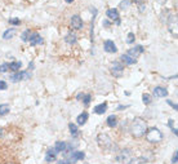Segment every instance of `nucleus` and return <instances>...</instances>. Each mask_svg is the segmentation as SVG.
Returning <instances> with one entry per match:
<instances>
[{"instance_id": "nucleus-13", "label": "nucleus", "mask_w": 178, "mask_h": 164, "mask_svg": "<svg viewBox=\"0 0 178 164\" xmlns=\"http://www.w3.org/2000/svg\"><path fill=\"white\" fill-rule=\"evenodd\" d=\"M167 95H168V92L165 88H163V87H155L154 88V96L155 97L163 98V97H167Z\"/></svg>"}, {"instance_id": "nucleus-26", "label": "nucleus", "mask_w": 178, "mask_h": 164, "mask_svg": "<svg viewBox=\"0 0 178 164\" xmlns=\"http://www.w3.org/2000/svg\"><path fill=\"white\" fill-rule=\"evenodd\" d=\"M146 162H147V159H145V158H136V159L133 158L129 164H143V163H146Z\"/></svg>"}, {"instance_id": "nucleus-20", "label": "nucleus", "mask_w": 178, "mask_h": 164, "mask_svg": "<svg viewBox=\"0 0 178 164\" xmlns=\"http://www.w3.org/2000/svg\"><path fill=\"white\" fill-rule=\"evenodd\" d=\"M116 124H118V119H116L115 115H111V116L107 118V125L109 127L114 128V127H116Z\"/></svg>"}, {"instance_id": "nucleus-3", "label": "nucleus", "mask_w": 178, "mask_h": 164, "mask_svg": "<svg viewBox=\"0 0 178 164\" xmlns=\"http://www.w3.org/2000/svg\"><path fill=\"white\" fill-rule=\"evenodd\" d=\"M132 159H133V155H132V150H129V149H124L118 155V162H120L122 164H129Z\"/></svg>"}, {"instance_id": "nucleus-8", "label": "nucleus", "mask_w": 178, "mask_h": 164, "mask_svg": "<svg viewBox=\"0 0 178 164\" xmlns=\"http://www.w3.org/2000/svg\"><path fill=\"white\" fill-rule=\"evenodd\" d=\"M85 158V154L83 153V151H75V153H71L70 154V156L67 158V162L70 163V164H74V163H76L77 160H83Z\"/></svg>"}, {"instance_id": "nucleus-40", "label": "nucleus", "mask_w": 178, "mask_h": 164, "mask_svg": "<svg viewBox=\"0 0 178 164\" xmlns=\"http://www.w3.org/2000/svg\"><path fill=\"white\" fill-rule=\"evenodd\" d=\"M2 136H3V129L0 128V137H2Z\"/></svg>"}, {"instance_id": "nucleus-21", "label": "nucleus", "mask_w": 178, "mask_h": 164, "mask_svg": "<svg viewBox=\"0 0 178 164\" xmlns=\"http://www.w3.org/2000/svg\"><path fill=\"white\" fill-rule=\"evenodd\" d=\"M54 153H56L54 150H49L45 155V160L47 162H54L56 160V154Z\"/></svg>"}, {"instance_id": "nucleus-28", "label": "nucleus", "mask_w": 178, "mask_h": 164, "mask_svg": "<svg viewBox=\"0 0 178 164\" xmlns=\"http://www.w3.org/2000/svg\"><path fill=\"white\" fill-rule=\"evenodd\" d=\"M31 34H32V32H31L30 30H26L22 35H21V38H22L23 41H28V39H30V36H31Z\"/></svg>"}, {"instance_id": "nucleus-7", "label": "nucleus", "mask_w": 178, "mask_h": 164, "mask_svg": "<svg viewBox=\"0 0 178 164\" xmlns=\"http://www.w3.org/2000/svg\"><path fill=\"white\" fill-rule=\"evenodd\" d=\"M31 78V74L27 73V71H17L14 75L10 76V80L12 82H21V80H26V79H30Z\"/></svg>"}, {"instance_id": "nucleus-23", "label": "nucleus", "mask_w": 178, "mask_h": 164, "mask_svg": "<svg viewBox=\"0 0 178 164\" xmlns=\"http://www.w3.org/2000/svg\"><path fill=\"white\" fill-rule=\"evenodd\" d=\"M10 110L9 107V105H6V103H3V105H0V115H5V114H8Z\"/></svg>"}, {"instance_id": "nucleus-32", "label": "nucleus", "mask_w": 178, "mask_h": 164, "mask_svg": "<svg viewBox=\"0 0 178 164\" xmlns=\"http://www.w3.org/2000/svg\"><path fill=\"white\" fill-rule=\"evenodd\" d=\"M9 23H12V25H19L21 21L18 18H12V19H9Z\"/></svg>"}, {"instance_id": "nucleus-2", "label": "nucleus", "mask_w": 178, "mask_h": 164, "mask_svg": "<svg viewBox=\"0 0 178 164\" xmlns=\"http://www.w3.org/2000/svg\"><path fill=\"white\" fill-rule=\"evenodd\" d=\"M146 140L151 144H158L163 140V133L158 129V128H150L146 131Z\"/></svg>"}, {"instance_id": "nucleus-22", "label": "nucleus", "mask_w": 178, "mask_h": 164, "mask_svg": "<svg viewBox=\"0 0 178 164\" xmlns=\"http://www.w3.org/2000/svg\"><path fill=\"white\" fill-rule=\"evenodd\" d=\"M65 40H66L67 44H75V43H76V36H75V34H71V32H70L67 36L65 38Z\"/></svg>"}, {"instance_id": "nucleus-39", "label": "nucleus", "mask_w": 178, "mask_h": 164, "mask_svg": "<svg viewBox=\"0 0 178 164\" xmlns=\"http://www.w3.org/2000/svg\"><path fill=\"white\" fill-rule=\"evenodd\" d=\"M125 107H126V106H119L118 110H122V109H125Z\"/></svg>"}, {"instance_id": "nucleus-25", "label": "nucleus", "mask_w": 178, "mask_h": 164, "mask_svg": "<svg viewBox=\"0 0 178 164\" xmlns=\"http://www.w3.org/2000/svg\"><path fill=\"white\" fill-rule=\"evenodd\" d=\"M68 129H70L71 134H72V136H74V137H76V136H77V127H76L75 124H72V123H70V124H68Z\"/></svg>"}, {"instance_id": "nucleus-27", "label": "nucleus", "mask_w": 178, "mask_h": 164, "mask_svg": "<svg viewBox=\"0 0 178 164\" xmlns=\"http://www.w3.org/2000/svg\"><path fill=\"white\" fill-rule=\"evenodd\" d=\"M142 101H143V103L145 105H150L151 103V101H152V98H151V96L150 95H143V96H142Z\"/></svg>"}, {"instance_id": "nucleus-15", "label": "nucleus", "mask_w": 178, "mask_h": 164, "mask_svg": "<svg viewBox=\"0 0 178 164\" xmlns=\"http://www.w3.org/2000/svg\"><path fill=\"white\" fill-rule=\"evenodd\" d=\"M53 150H54L56 153H63V151H66V150H67V144H66V142H57L56 147L53 149Z\"/></svg>"}, {"instance_id": "nucleus-29", "label": "nucleus", "mask_w": 178, "mask_h": 164, "mask_svg": "<svg viewBox=\"0 0 178 164\" xmlns=\"http://www.w3.org/2000/svg\"><path fill=\"white\" fill-rule=\"evenodd\" d=\"M134 39H136L134 34H133V32H129V34H128V38H126V43H128V44H132V43L134 41Z\"/></svg>"}, {"instance_id": "nucleus-1", "label": "nucleus", "mask_w": 178, "mask_h": 164, "mask_svg": "<svg viewBox=\"0 0 178 164\" xmlns=\"http://www.w3.org/2000/svg\"><path fill=\"white\" fill-rule=\"evenodd\" d=\"M146 131H147V123H146V120H143L142 118L133 119L132 125H130V133H132L133 137L139 138V137H142V136H143V134L146 133Z\"/></svg>"}, {"instance_id": "nucleus-34", "label": "nucleus", "mask_w": 178, "mask_h": 164, "mask_svg": "<svg viewBox=\"0 0 178 164\" xmlns=\"http://www.w3.org/2000/svg\"><path fill=\"white\" fill-rule=\"evenodd\" d=\"M0 89H2V90L6 89V83H5V82H3V80H0Z\"/></svg>"}, {"instance_id": "nucleus-9", "label": "nucleus", "mask_w": 178, "mask_h": 164, "mask_svg": "<svg viewBox=\"0 0 178 164\" xmlns=\"http://www.w3.org/2000/svg\"><path fill=\"white\" fill-rule=\"evenodd\" d=\"M143 51H145V49H143V47H141V45H137V47H134V48H132V49H129V51H128V56H129V57H132V58H134V60H136L137 58V57L141 54V53H143Z\"/></svg>"}, {"instance_id": "nucleus-4", "label": "nucleus", "mask_w": 178, "mask_h": 164, "mask_svg": "<svg viewBox=\"0 0 178 164\" xmlns=\"http://www.w3.org/2000/svg\"><path fill=\"white\" fill-rule=\"evenodd\" d=\"M124 73V66L120 61H115L111 65V75L115 78H122Z\"/></svg>"}, {"instance_id": "nucleus-24", "label": "nucleus", "mask_w": 178, "mask_h": 164, "mask_svg": "<svg viewBox=\"0 0 178 164\" xmlns=\"http://www.w3.org/2000/svg\"><path fill=\"white\" fill-rule=\"evenodd\" d=\"M19 67H21V62H12L8 65V69H10L12 71H16V73L19 70Z\"/></svg>"}, {"instance_id": "nucleus-37", "label": "nucleus", "mask_w": 178, "mask_h": 164, "mask_svg": "<svg viewBox=\"0 0 178 164\" xmlns=\"http://www.w3.org/2000/svg\"><path fill=\"white\" fill-rule=\"evenodd\" d=\"M138 5H139V11H141V12H143V11H145V4L138 3Z\"/></svg>"}, {"instance_id": "nucleus-38", "label": "nucleus", "mask_w": 178, "mask_h": 164, "mask_svg": "<svg viewBox=\"0 0 178 164\" xmlns=\"http://www.w3.org/2000/svg\"><path fill=\"white\" fill-rule=\"evenodd\" d=\"M60 164H70L67 160H62V162H60Z\"/></svg>"}, {"instance_id": "nucleus-30", "label": "nucleus", "mask_w": 178, "mask_h": 164, "mask_svg": "<svg viewBox=\"0 0 178 164\" xmlns=\"http://www.w3.org/2000/svg\"><path fill=\"white\" fill-rule=\"evenodd\" d=\"M83 102L85 103V105H89V102H90V98H92V96L90 95H85V96H83Z\"/></svg>"}, {"instance_id": "nucleus-6", "label": "nucleus", "mask_w": 178, "mask_h": 164, "mask_svg": "<svg viewBox=\"0 0 178 164\" xmlns=\"http://www.w3.org/2000/svg\"><path fill=\"white\" fill-rule=\"evenodd\" d=\"M97 141H98V145L101 146L102 149H109L112 145L111 138L106 133H101V134H99V136L97 137Z\"/></svg>"}, {"instance_id": "nucleus-35", "label": "nucleus", "mask_w": 178, "mask_h": 164, "mask_svg": "<svg viewBox=\"0 0 178 164\" xmlns=\"http://www.w3.org/2000/svg\"><path fill=\"white\" fill-rule=\"evenodd\" d=\"M172 163H173V164H177V151L174 153V155H173V158H172Z\"/></svg>"}, {"instance_id": "nucleus-12", "label": "nucleus", "mask_w": 178, "mask_h": 164, "mask_svg": "<svg viewBox=\"0 0 178 164\" xmlns=\"http://www.w3.org/2000/svg\"><path fill=\"white\" fill-rule=\"evenodd\" d=\"M28 43H30L31 45H38V44H43V38L38 32H32L30 39H28Z\"/></svg>"}, {"instance_id": "nucleus-41", "label": "nucleus", "mask_w": 178, "mask_h": 164, "mask_svg": "<svg viewBox=\"0 0 178 164\" xmlns=\"http://www.w3.org/2000/svg\"><path fill=\"white\" fill-rule=\"evenodd\" d=\"M74 0H66V3H72Z\"/></svg>"}, {"instance_id": "nucleus-14", "label": "nucleus", "mask_w": 178, "mask_h": 164, "mask_svg": "<svg viewBox=\"0 0 178 164\" xmlns=\"http://www.w3.org/2000/svg\"><path fill=\"white\" fill-rule=\"evenodd\" d=\"M106 14H107V17L110 18V19H112V21H116V23H119V12H118V9H109L107 12H106Z\"/></svg>"}, {"instance_id": "nucleus-18", "label": "nucleus", "mask_w": 178, "mask_h": 164, "mask_svg": "<svg viewBox=\"0 0 178 164\" xmlns=\"http://www.w3.org/2000/svg\"><path fill=\"white\" fill-rule=\"evenodd\" d=\"M120 60H122L124 63H126V65H134L137 61L134 60V58H132V57H129L128 54H123L122 57H120Z\"/></svg>"}, {"instance_id": "nucleus-5", "label": "nucleus", "mask_w": 178, "mask_h": 164, "mask_svg": "<svg viewBox=\"0 0 178 164\" xmlns=\"http://www.w3.org/2000/svg\"><path fill=\"white\" fill-rule=\"evenodd\" d=\"M177 14H170L169 18H168V30L172 32L174 36L177 38V28H178V25H177Z\"/></svg>"}, {"instance_id": "nucleus-31", "label": "nucleus", "mask_w": 178, "mask_h": 164, "mask_svg": "<svg viewBox=\"0 0 178 164\" xmlns=\"http://www.w3.org/2000/svg\"><path fill=\"white\" fill-rule=\"evenodd\" d=\"M6 71H8V63H4L0 66V73H6Z\"/></svg>"}, {"instance_id": "nucleus-10", "label": "nucleus", "mask_w": 178, "mask_h": 164, "mask_svg": "<svg viewBox=\"0 0 178 164\" xmlns=\"http://www.w3.org/2000/svg\"><path fill=\"white\" fill-rule=\"evenodd\" d=\"M71 27L75 28V30H80V28L83 27V21L80 18V16L75 14V16L71 17Z\"/></svg>"}, {"instance_id": "nucleus-11", "label": "nucleus", "mask_w": 178, "mask_h": 164, "mask_svg": "<svg viewBox=\"0 0 178 164\" xmlns=\"http://www.w3.org/2000/svg\"><path fill=\"white\" fill-rule=\"evenodd\" d=\"M103 48H105V51L107 52V53H115L118 51L115 43H114L112 40H106L105 44H103Z\"/></svg>"}, {"instance_id": "nucleus-16", "label": "nucleus", "mask_w": 178, "mask_h": 164, "mask_svg": "<svg viewBox=\"0 0 178 164\" xmlns=\"http://www.w3.org/2000/svg\"><path fill=\"white\" fill-rule=\"evenodd\" d=\"M106 110H107V103H106V102H103L101 105H97L96 107H94V112L98 114V115H102V114H105Z\"/></svg>"}, {"instance_id": "nucleus-33", "label": "nucleus", "mask_w": 178, "mask_h": 164, "mask_svg": "<svg viewBox=\"0 0 178 164\" xmlns=\"http://www.w3.org/2000/svg\"><path fill=\"white\" fill-rule=\"evenodd\" d=\"M173 123H174V122H173V120H169V127H170V128H172V131H173V133H174V134H177V128H174V127H173Z\"/></svg>"}, {"instance_id": "nucleus-19", "label": "nucleus", "mask_w": 178, "mask_h": 164, "mask_svg": "<svg viewBox=\"0 0 178 164\" xmlns=\"http://www.w3.org/2000/svg\"><path fill=\"white\" fill-rule=\"evenodd\" d=\"M14 34H16V30L14 28H9V30H6L4 34H3V38L5 40H8V39H12L14 36Z\"/></svg>"}, {"instance_id": "nucleus-17", "label": "nucleus", "mask_w": 178, "mask_h": 164, "mask_svg": "<svg viewBox=\"0 0 178 164\" xmlns=\"http://www.w3.org/2000/svg\"><path fill=\"white\" fill-rule=\"evenodd\" d=\"M88 118H89V115H88V112H81L79 116H77V124L79 125H83V124H85L87 123V120H88Z\"/></svg>"}, {"instance_id": "nucleus-36", "label": "nucleus", "mask_w": 178, "mask_h": 164, "mask_svg": "<svg viewBox=\"0 0 178 164\" xmlns=\"http://www.w3.org/2000/svg\"><path fill=\"white\" fill-rule=\"evenodd\" d=\"M168 103H169L170 106H172V107H174V110H177V105H176L174 102H172V101H168Z\"/></svg>"}]
</instances>
